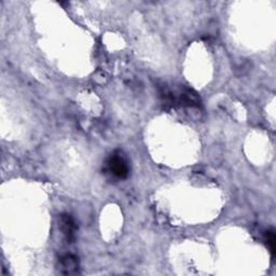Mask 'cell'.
I'll use <instances>...</instances> for the list:
<instances>
[{"instance_id": "1", "label": "cell", "mask_w": 276, "mask_h": 276, "mask_svg": "<svg viewBox=\"0 0 276 276\" xmlns=\"http://www.w3.org/2000/svg\"><path fill=\"white\" fill-rule=\"evenodd\" d=\"M161 96L165 102L173 106L198 107L200 105V97L195 91L183 86L168 88L164 87L161 91Z\"/></svg>"}, {"instance_id": "2", "label": "cell", "mask_w": 276, "mask_h": 276, "mask_svg": "<svg viewBox=\"0 0 276 276\" xmlns=\"http://www.w3.org/2000/svg\"><path fill=\"white\" fill-rule=\"evenodd\" d=\"M106 169L112 176L118 179H125L130 174L127 160L121 152H115L109 156L106 162Z\"/></svg>"}, {"instance_id": "3", "label": "cell", "mask_w": 276, "mask_h": 276, "mask_svg": "<svg viewBox=\"0 0 276 276\" xmlns=\"http://www.w3.org/2000/svg\"><path fill=\"white\" fill-rule=\"evenodd\" d=\"M61 230L63 231L64 236L66 237V240L70 243L73 238H75V232H76V224L73 222L70 215L64 214L61 216Z\"/></svg>"}, {"instance_id": "4", "label": "cell", "mask_w": 276, "mask_h": 276, "mask_svg": "<svg viewBox=\"0 0 276 276\" xmlns=\"http://www.w3.org/2000/svg\"><path fill=\"white\" fill-rule=\"evenodd\" d=\"M79 270V261L75 256L67 255L61 259V272L64 274H75Z\"/></svg>"}, {"instance_id": "5", "label": "cell", "mask_w": 276, "mask_h": 276, "mask_svg": "<svg viewBox=\"0 0 276 276\" xmlns=\"http://www.w3.org/2000/svg\"><path fill=\"white\" fill-rule=\"evenodd\" d=\"M265 241H266V245H268L269 250L271 252L272 257H274L275 256V250H276V238H275L274 231H272V230H270V231L266 232Z\"/></svg>"}]
</instances>
